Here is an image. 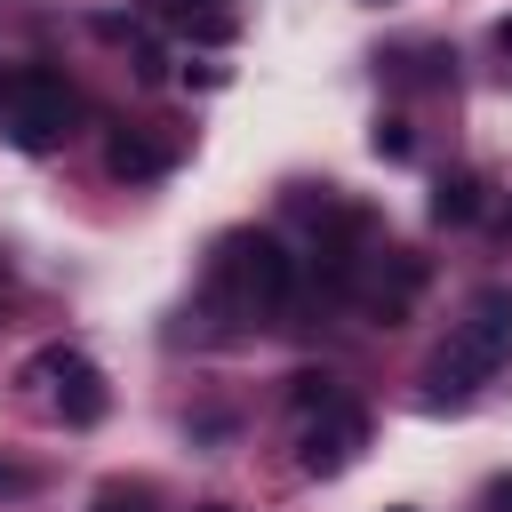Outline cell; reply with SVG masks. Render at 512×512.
<instances>
[{"label": "cell", "instance_id": "6da1fadb", "mask_svg": "<svg viewBox=\"0 0 512 512\" xmlns=\"http://www.w3.org/2000/svg\"><path fill=\"white\" fill-rule=\"evenodd\" d=\"M200 296H208L216 320H232V328L256 320V328H264V320L288 312V296H296V256H288L272 232H224V240L208 248Z\"/></svg>", "mask_w": 512, "mask_h": 512}, {"label": "cell", "instance_id": "7a4b0ae2", "mask_svg": "<svg viewBox=\"0 0 512 512\" xmlns=\"http://www.w3.org/2000/svg\"><path fill=\"white\" fill-rule=\"evenodd\" d=\"M504 360H512V288H480L464 304V320H448V344L432 360V400H464Z\"/></svg>", "mask_w": 512, "mask_h": 512}, {"label": "cell", "instance_id": "3957f363", "mask_svg": "<svg viewBox=\"0 0 512 512\" xmlns=\"http://www.w3.org/2000/svg\"><path fill=\"white\" fill-rule=\"evenodd\" d=\"M80 128V96L48 64H0V136L16 152H56Z\"/></svg>", "mask_w": 512, "mask_h": 512}, {"label": "cell", "instance_id": "277c9868", "mask_svg": "<svg viewBox=\"0 0 512 512\" xmlns=\"http://www.w3.org/2000/svg\"><path fill=\"white\" fill-rule=\"evenodd\" d=\"M360 448H368V416H360V400H352L344 384L320 392L312 408H296V464H304L312 480H336Z\"/></svg>", "mask_w": 512, "mask_h": 512}, {"label": "cell", "instance_id": "5b68a950", "mask_svg": "<svg viewBox=\"0 0 512 512\" xmlns=\"http://www.w3.org/2000/svg\"><path fill=\"white\" fill-rule=\"evenodd\" d=\"M336 288L368 312V320H408V304H416V288H424V264L408 256V248H352L344 256V272H336Z\"/></svg>", "mask_w": 512, "mask_h": 512}, {"label": "cell", "instance_id": "8992f818", "mask_svg": "<svg viewBox=\"0 0 512 512\" xmlns=\"http://www.w3.org/2000/svg\"><path fill=\"white\" fill-rule=\"evenodd\" d=\"M32 376H48V400H56V416L64 424H96L104 408H112V392H104V376H96V360L88 352H40L32 360Z\"/></svg>", "mask_w": 512, "mask_h": 512}, {"label": "cell", "instance_id": "52a82bcc", "mask_svg": "<svg viewBox=\"0 0 512 512\" xmlns=\"http://www.w3.org/2000/svg\"><path fill=\"white\" fill-rule=\"evenodd\" d=\"M104 168H112V176H128V184H144V176H160V168H168V152H160V144H144V136H112V144H104Z\"/></svg>", "mask_w": 512, "mask_h": 512}, {"label": "cell", "instance_id": "ba28073f", "mask_svg": "<svg viewBox=\"0 0 512 512\" xmlns=\"http://www.w3.org/2000/svg\"><path fill=\"white\" fill-rule=\"evenodd\" d=\"M168 24H184V32H200V40H224L232 32V8L224 0H152Z\"/></svg>", "mask_w": 512, "mask_h": 512}, {"label": "cell", "instance_id": "9c48e42d", "mask_svg": "<svg viewBox=\"0 0 512 512\" xmlns=\"http://www.w3.org/2000/svg\"><path fill=\"white\" fill-rule=\"evenodd\" d=\"M432 216L440 224H472L480 216V176H440L432 184Z\"/></svg>", "mask_w": 512, "mask_h": 512}, {"label": "cell", "instance_id": "30bf717a", "mask_svg": "<svg viewBox=\"0 0 512 512\" xmlns=\"http://www.w3.org/2000/svg\"><path fill=\"white\" fill-rule=\"evenodd\" d=\"M88 512H152V488L144 480H112V488H96Z\"/></svg>", "mask_w": 512, "mask_h": 512}, {"label": "cell", "instance_id": "8fae6325", "mask_svg": "<svg viewBox=\"0 0 512 512\" xmlns=\"http://www.w3.org/2000/svg\"><path fill=\"white\" fill-rule=\"evenodd\" d=\"M376 152H384V160H408V128L384 120V128H376Z\"/></svg>", "mask_w": 512, "mask_h": 512}, {"label": "cell", "instance_id": "7c38bea8", "mask_svg": "<svg viewBox=\"0 0 512 512\" xmlns=\"http://www.w3.org/2000/svg\"><path fill=\"white\" fill-rule=\"evenodd\" d=\"M32 488V472H16V464H0V496H24Z\"/></svg>", "mask_w": 512, "mask_h": 512}, {"label": "cell", "instance_id": "4fadbf2b", "mask_svg": "<svg viewBox=\"0 0 512 512\" xmlns=\"http://www.w3.org/2000/svg\"><path fill=\"white\" fill-rule=\"evenodd\" d=\"M488 512H512V480H496V488H488Z\"/></svg>", "mask_w": 512, "mask_h": 512}, {"label": "cell", "instance_id": "5bb4252c", "mask_svg": "<svg viewBox=\"0 0 512 512\" xmlns=\"http://www.w3.org/2000/svg\"><path fill=\"white\" fill-rule=\"evenodd\" d=\"M496 48H504V56H512V16H504V24H496Z\"/></svg>", "mask_w": 512, "mask_h": 512}, {"label": "cell", "instance_id": "9a60e30c", "mask_svg": "<svg viewBox=\"0 0 512 512\" xmlns=\"http://www.w3.org/2000/svg\"><path fill=\"white\" fill-rule=\"evenodd\" d=\"M0 288H8V256H0Z\"/></svg>", "mask_w": 512, "mask_h": 512}, {"label": "cell", "instance_id": "2e32d148", "mask_svg": "<svg viewBox=\"0 0 512 512\" xmlns=\"http://www.w3.org/2000/svg\"><path fill=\"white\" fill-rule=\"evenodd\" d=\"M392 512H408V504H392Z\"/></svg>", "mask_w": 512, "mask_h": 512}, {"label": "cell", "instance_id": "e0dca14e", "mask_svg": "<svg viewBox=\"0 0 512 512\" xmlns=\"http://www.w3.org/2000/svg\"><path fill=\"white\" fill-rule=\"evenodd\" d=\"M208 512H224V504H208Z\"/></svg>", "mask_w": 512, "mask_h": 512}]
</instances>
